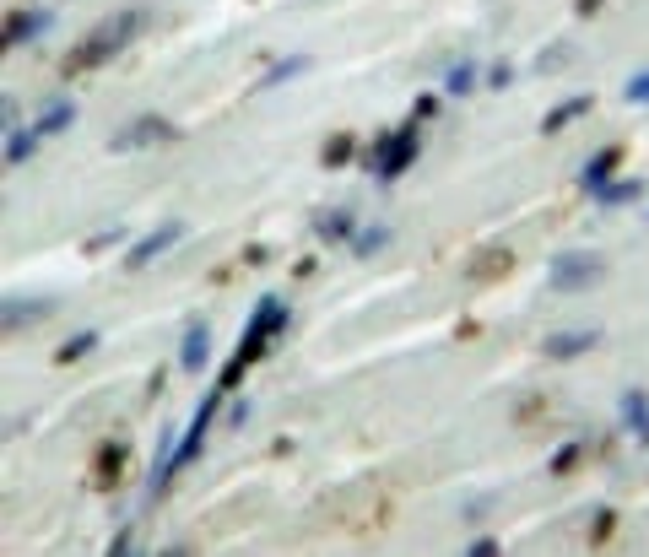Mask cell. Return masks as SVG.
I'll return each instance as SVG.
<instances>
[{
    "label": "cell",
    "mask_w": 649,
    "mask_h": 557,
    "mask_svg": "<svg viewBox=\"0 0 649 557\" xmlns=\"http://www.w3.org/2000/svg\"><path fill=\"white\" fill-rule=\"evenodd\" d=\"M298 71H309V60H303V55H293V60H276L271 71L260 76V87H282L287 76H298Z\"/></svg>",
    "instance_id": "obj_26"
},
{
    "label": "cell",
    "mask_w": 649,
    "mask_h": 557,
    "mask_svg": "<svg viewBox=\"0 0 649 557\" xmlns=\"http://www.w3.org/2000/svg\"><path fill=\"white\" fill-rule=\"evenodd\" d=\"M266 260H271L266 244H249V249H244V265H266Z\"/></svg>",
    "instance_id": "obj_34"
},
{
    "label": "cell",
    "mask_w": 649,
    "mask_h": 557,
    "mask_svg": "<svg viewBox=\"0 0 649 557\" xmlns=\"http://www.w3.org/2000/svg\"><path fill=\"white\" fill-rule=\"evenodd\" d=\"M38 147H44V136H38L33 125H28V130H22V125H11V130H6V163H11V168H22Z\"/></svg>",
    "instance_id": "obj_18"
},
{
    "label": "cell",
    "mask_w": 649,
    "mask_h": 557,
    "mask_svg": "<svg viewBox=\"0 0 649 557\" xmlns=\"http://www.w3.org/2000/svg\"><path fill=\"white\" fill-rule=\"evenodd\" d=\"M314 233H320L325 238V244H352V238H357V217H352V211H320V222H314Z\"/></svg>",
    "instance_id": "obj_17"
},
{
    "label": "cell",
    "mask_w": 649,
    "mask_h": 557,
    "mask_svg": "<svg viewBox=\"0 0 649 557\" xmlns=\"http://www.w3.org/2000/svg\"><path fill=\"white\" fill-rule=\"evenodd\" d=\"M595 109V98L590 92H574L568 103H558V109H547V119H541V136H558L563 125H574V119H585Z\"/></svg>",
    "instance_id": "obj_15"
},
{
    "label": "cell",
    "mask_w": 649,
    "mask_h": 557,
    "mask_svg": "<svg viewBox=\"0 0 649 557\" xmlns=\"http://www.w3.org/2000/svg\"><path fill=\"white\" fill-rule=\"evenodd\" d=\"M87 352H98V330H82V336H71V341H60V352H55V363L60 368H71V363H82Z\"/></svg>",
    "instance_id": "obj_22"
},
{
    "label": "cell",
    "mask_w": 649,
    "mask_h": 557,
    "mask_svg": "<svg viewBox=\"0 0 649 557\" xmlns=\"http://www.w3.org/2000/svg\"><path fill=\"white\" fill-rule=\"evenodd\" d=\"M287 320H293V309H287L282 298H266L260 303V314L249 320V336H260V341H276L287 330Z\"/></svg>",
    "instance_id": "obj_14"
},
{
    "label": "cell",
    "mask_w": 649,
    "mask_h": 557,
    "mask_svg": "<svg viewBox=\"0 0 649 557\" xmlns=\"http://www.w3.org/2000/svg\"><path fill=\"white\" fill-rule=\"evenodd\" d=\"M206 363H211V325L190 320L184 325V341H179V368L184 374H206Z\"/></svg>",
    "instance_id": "obj_8"
},
{
    "label": "cell",
    "mask_w": 649,
    "mask_h": 557,
    "mask_svg": "<svg viewBox=\"0 0 649 557\" xmlns=\"http://www.w3.org/2000/svg\"><path fill=\"white\" fill-rule=\"evenodd\" d=\"M466 552H471V557H493V552H498V541H493V536H476Z\"/></svg>",
    "instance_id": "obj_33"
},
{
    "label": "cell",
    "mask_w": 649,
    "mask_h": 557,
    "mask_svg": "<svg viewBox=\"0 0 649 557\" xmlns=\"http://www.w3.org/2000/svg\"><path fill=\"white\" fill-rule=\"evenodd\" d=\"M384 244H390V222H374V228H357V238H352V255H357V260H374Z\"/></svg>",
    "instance_id": "obj_20"
},
{
    "label": "cell",
    "mask_w": 649,
    "mask_h": 557,
    "mask_svg": "<svg viewBox=\"0 0 649 557\" xmlns=\"http://www.w3.org/2000/svg\"><path fill=\"white\" fill-rule=\"evenodd\" d=\"M612 530H617V509H595V520H590V541H595V547L612 541Z\"/></svg>",
    "instance_id": "obj_28"
},
{
    "label": "cell",
    "mask_w": 649,
    "mask_h": 557,
    "mask_svg": "<svg viewBox=\"0 0 649 557\" xmlns=\"http://www.w3.org/2000/svg\"><path fill=\"white\" fill-rule=\"evenodd\" d=\"M217 406H222V390H211L201 411L190 417V428L179 433V449L174 444H163V455H157V466H152V498H163V487L174 482V476L190 466L195 455H201V444H206V428H211V417H217Z\"/></svg>",
    "instance_id": "obj_2"
},
{
    "label": "cell",
    "mask_w": 649,
    "mask_h": 557,
    "mask_svg": "<svg viewBox=\"0 0 649 557\" xmlns=\"http://www.w3.org/2000/svg\"><path fill=\"white\" fill-rule=\"evenodd\" d=\"M439 109H444V98H439V92H422L412 114H417V119H433V114H439Z\"/></svg>",
    "instance_id": "obj_30"
},
{
    "label": "cell",
    "mask_w": 649,
    "mask_h": 557,
    "mask_svg": "<svg viewBox=\"0 0 649 557\" xmlns=\"http://www.w3.org/2000/svg\"><path fill=\"white\" fill-rule=\"evenodd\" d=\"M622 422H628L633 433L649 422V395H644V390H622Z\"/></svg>",
    "instance_id": "obj_24"
},
{
    "label": "cell",
    "mask_w": 649,
    "mask_h": 557,
    "mask_svg": "<svg viewBox=\"0 0 649 557\" xmlns=\"http://www.w3.org/2000/svg\"><path fill=\"white\" fill-rule=\"evenodd\" d=\"M179 130L168 125L163 114H141V119H130L125 130L114 136V152H141V147H163V141H174Z\"/></svg>",
    "instance_id": "obj_6"
},
{
    "label": "cell",
    "mask_w": 649,
    "mask_h": 557,
    "mask_svg": "<svg viewBox=\"0 0 649 557\" xmlns=\"http://www.w3.org/2000/svg\"><path fill=\"white\" fill-rule=\"evenodd\" d=\"M639 439H644V444H649V422H644V428H639Z\"/></svg>",
    "instance_id": "obj_36"
},
{
    "label": "cell",
    "mask_w": 649,
    "mask_h": 557,
    "mask_svg": "<svg viewBox=\"0 0 649 557\" xmlns=\"http://www.w3.org/2000/svg\"><path fill=\"white\" fill-rule=\"evenodd\" d=\"M71 119H76V103H71V98H49L44 109H38L33 130L49 141V136H60V130H71Z\"/></svg>",
    "instance_id": "obj_16"
},
{
    "label": "cell",
    "mask_w": 649,
    "mask_h": 557,
    "mask_svg": "<svg viewBox=\"0 0 649 557\" xmlns=\"http://www.w3.org/2000/svg\"><path fill=\"white\" fill-rule=\"evenodd\" d=\"M179 238H184V222H163V228L141 233L136 244L125 249V265H130V271H147V265H152L157 255H163V249H174Z\"/></svg>",
    "instance_id": "obj_7"
},
{
    "label": "cell",
    "mask_w": 649,
    "mask_h": 557,
    "mask_svg": "<svg viewBox=\"0 0 649 557\" xmlns=\"http://www.w3.org/2000/svg\"><path fill=\"white\" fill-rule=\"evenodd\" d=\"M617 168H622V141H612V147H601V152H595L585 168H579V190L595 195L606 179H617Z\"/></svg>",
    "instance_id": "obj_11"
},
{
    "label": "cell",
    "mask_w": 649,
    "mask_h": 557,
    "mask_svg": "<svg viewBox=\"0 0 649 557\" xmlns=\"http://www.w3.org/2000/svg\"><path fill=\"white\" fill-rule=\"evenodd\" d=\"M595 341H601V330H552V336L541 341V352H547V357H558V363H568V357L590 352Z\"/></svg>",
    "instance_id": "obj_12"
},
{
    "label": "cell",
    "mask_w": 649,
    "mask_h": 557,
    "mask_svg": "<svg viewBox=\"0 0 649 557\" xmlns=\"http://www.w3.org/2000/svg\"><path fill=\"white\" fill-rule=\"evenodd\" d=\"M49 28H55V17H49V11L17 6V11L6 17V28H0V55H11V49H22V44H33V38H44Z\"/></svg>",
    "instance_id": "obj_5"
},
{
    "label": "cell",
    "mask_w": 649,
    "mask_h": 557,
    "mask_svg": "<svg viewBox=\"0 0 649 557\" xmlns=\"http://www.w3.org/2000/svg\"><path fill=\"white\" fill-rule=\"evenodd\" d=\"M622 92H628V103H633V109H649V65H644V71H633Z\"/></svg>",
    "instance_id": "obj_27"
},
{
    "label": "cell",
    "mask_w": 649,
    "mask_h": 557,
    "mask_svg": "<svg viewBox=\"0 0 649 557\" xmlns=\"http://www.w3.org/2000/svg\"><path fill=\"white\" fill-rule=\"evenodd\" d=\"M476 76H482V71H476V60H471V55H466V60H455V65H449V82H444V92L466 98V92H476Z\"/></svg>",
    "instance_id": "obj_23"
},
{
    "label": "cell",
    "mask_w": 649,
    "mask_h": 557,
    "mask_svg": "<svg viewBox=\"0 0 649 557\" xmlns=\"http://www.w3.org/2000/svg\"><path fill=\"white\" fill-rule=\"evenodd\" d=\"M536 65H541V71H552V65H568V44H552V49H547V55H541Z\"/></svg>",
    "instance_id": "obj_31"
},
{
    "label": "cell",
    "mask_w": 649,
    "mask_h": 557,
    "mask_svg": "<svg viewBox=\"0 0 649 557\" xmlns=\"http://www.w3.org/2000/svg\"><path fill=\"white\" fill-rule=\"evenodd\" d=\"M579 460H585V439H568L563 449H552V460H547V471H552V476H568V471H574V466H579Z\"/></svg>",
    "instance_id": "obj_25"
},
{
    "label": "cell",
    "mask_w": 649,
    "mask_h": 557,
    "mask_svg": "<svg viewBox=\"0 0 649 557\" xmlns=\"http://www.w3.org/2000/svg\"><path fill=\"white\" fill-rule=\"evenodd\" d=\"M417 152H422L417 125H401V130H390V136L374 141V152H368V174H374L379 184H395L406 168L417 163Z\"/></svg>",
    "instance_id": "obj_3"
},
{
    "label": "cell",
    "mask_w": 649,
    "mask_h": 557,
    "mask_svg": "<svg viewBox=\"0 0 649 557\" xmlns=\"http://www.w3.org/2000/svg\"><path fill=\"white\" fill-rule=\"evenodd\" d=\"M644 195L639 179H606L601 190H595V206H633Z\"/></svg>",
    "instance_id": "obj_19"
},
{
    "label": "cell",
    "mask_w": 649,
    "mask_h": 557,
    "mask_svg": "<svg viewBox=\"0 0 649 557\" xmlns=\"http://www.w3.org/2000/svg\"><path fill=\"white\" fill-rule=\"evenodd\" d=\"M574 11H579V17H595V11H601V0H574Z\"/></svg>",
    "instance_id": "obj_35"
},
{
    "label": "cell",
    "mask_w": 649,
    "mask_h": 557,
    "mask_svg": "<svg viewBox=\"0 0 649 557\" xmlns=\"http://www.w3.org/2000/svg\"><path fill=\"white\" fill-rule=\"evenodd\" d=\"M509 76H514V65H509V60H493V65H487V87H493V92L509 87Z\"/></svg>",
    "instance_id": "obj_29"
},
{
    "label": "cell",
    "mask_w": 649,
    "mask_h": 557,
    "mask_svg": "<svg viewBox=\"0 0 649 557\" xmlns=\"http://www.w3.org/2000/svg\"><path fill=\"white\" fill-rule=\"evenodd\" d=\"M601 282H606V255H595V249H568V255L552 260V287L558 293H590Z\"/></svg>",
    "instance_id": "obj_4"
},
{
    "label": "cell",
    "mask_w": 649,
    "mask_h": 557,
    "mask_svg": "<svg viewBox=\"0 0 649 557\" xmlns=\"http://www.w3.org/2000/svg\"><path fill=\"white\" fill-rule=\"evenodd\" d=\"M141 28H147V11H119V17H109L103 28H92L82 44H76L71 55L60 60V76H82V71L109 65L119 49H130V38H136Z\"/></svg>",
    "instance_id": "obj_1"
},
{
    "label": "cell",
    "mask_w": 649,
    "mask_h": 557,
    "mask_svg": "<svg viewBox=\"0 0 649 557\" xmlns=\"http://www.w3.org/2000/svg\"><path fill=\"white\" fill-rule=\"evenodd\" d=\"M130 547H136V530H130V525H125V530H119V536L109 541V552H114V557H125Z\"/></svg>",
    "instance_id": "obj_32"
},
{
    "label": "cell",
    "mask_w": 649,
    "mask_h": 557,
    "mask_svg": "<svg viewBox=\"0 0 649 557\" xmlns=\"http://www.w3.org/2000/svg\"><path fill=\"white\" fill-rule=\"evenodd\" d=\"M352 157H357V141L347 136V130L325 136V147H320V163H325V168H341V163H352Z\"/></svg>",
    "instance_id": "obj_21"
},
{
    "label": "cell",
    "mask_w": 649,
    "mask_h": 557,
    "mask_svg": "<svg viewBox=\"0 0 649 557\" xmlns=\"http://www.w3.org/2000/svg\"><path fill=\"white\" fill-rule=\"evenodd\" d=\"M125 466H130V444L125 439H109V444L98 449V460H92V487H98V493H109L119 476H125Z\"/></svg>",
    "instance_id": "obj_9"
},
{
    "label": "cell",
    "mask_w": 649,
    "mask_h": 557,
    "mask_svg": "<svg viewBox=\"0 0 649 557\" xmlns=\"http://www.w3.org/2000/svg\"><path fill=\"white\" fill-rule=\"evenodd\" d=\"M509 265H514V249L493 244V249H476L466 276H471V282H503V276H509Z\"/></svg>",
    "instance_id": "obj_13"
},
{
    "label": "cell",
    "mask_w": 649,
    "mask_h": 557,
    "mask_svg": "<svg viewBox=\"0 0 649 557\" xmlns=\"http://www.w3.org/2000/svg\"><path fill=\"white\" fill-rule=\"evenodd\" d=\"M49 314H55V303H49V298H6V309H0V330H6V336H17L22 325L49 320Z\"/></svg>",
    "instance_id": "obj_10"
}]
</instances>
